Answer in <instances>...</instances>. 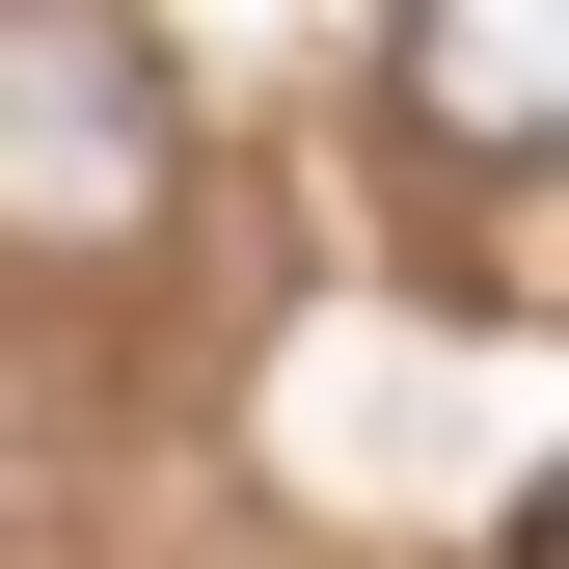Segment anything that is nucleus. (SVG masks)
Segmentation results:
<instances>
[{
	"mask_svg": "<svg viewBox=\"0 0 569 569\" xmlns=\"http://www.w3.org/2000/svg\"><path fill=\"white\" fill-rule=\"evenodd\" d=\"M407 109H435L461 163H516L542 136V0H407Z\"/></svg>",
	"mask_w": 569,
	"mask_h": 569,
	"instance_id": "nucleus-2",
	"label": "nucleus"
},
{
	"mask_svg": "<svg viewBox=\"0 0 569 569\" xmlns=\"http://www.w3.org/2000/svg\"><path fill=\"white\" fill-rule=\"evenodd\" d=\"M163 218V54L109 0H0V244H136Z\"/></svg>",
	"mask_w": 569,
	"mask_h": 569,
	"instance_id": "nucleus-1",
	"label": "nucleus"
}]
</instances>
